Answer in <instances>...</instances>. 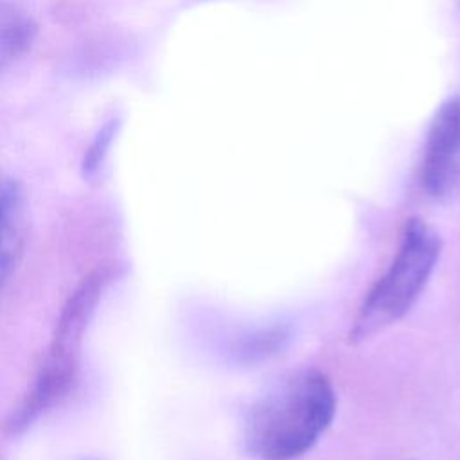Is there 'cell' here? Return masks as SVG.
Masks as SVG:
<instances>
[{"label": "cell", "mask_w": 460, "mask_h": 460, "mask_svg": "<svg viewBox=\"0 0 460 460\" xmlns=\"http://www.w3.org/2000/svg\"><path fill=\"white\" fill-rule=\"evenodd\" d=\"M120 126H122L120 117H108L97 128V131L90 138L88 147L84 149V155L81 160V171H83L84 178L90 180L101 172V169L111 151V146L120 131Z\"/></svg>", "instance_id": "ba28073f"}, {"label": "cell", "mask_w": 460, "mask_h": 460, "mask_svg": "<svg viewBox=\"0 0 460 460\" xmlns=\"http://www.w3.org/2000/svg\"><path fill=\"white\" fill-rule=\"evenodd\" d=\"M36 31L34 18L20 4L0 0V72L31 47Z\"/></svg>", "instance_id": "8992f818"}, {"label": "cell", "mask_w": 460, "mask_h": 460, "mask_svg": "<svg viewBox=\"0 0 460 460\" xmlns=\"http://www.w3.org/2000/svg\"><path fill=\"white\" fill-rule=\"evenodd\" d=\"M442 248L440 235L420 217L404 223L399 248L377 282L365 295L349 331L361 343L401 320L428 284Z\"/></svg>", "instance_id": "7a4b0ae2"}, {"label": "cell", "mask_w": 460, "mask_h": 460, "mask_svg": "<svg viewBox=\"0 0 460 460\" xmlns=\"http://www.w3.org/2000/svg\"><path fill=\"white\" fill-rule=\"evenodd\" d=\"M119 275L120 266L108 262L97 266L79 282L58 316L52 341L40 368L56 376L77 377L83 336L101 298Z\"/></svg>", "instance_id": "3957f363"}, {"label": "cell", "mask_w": 460, "mask_h": 460, "mask_svg": "<svg viewBox=\"0 0 460 460\" xmlns=\"http://www.w3.org/2000/svg\"><path fill=\"white\" fill-rule=\"evenodd\" d=\"M288 329L282 325H271L259 329L248 336H243L235 345V356L243 363L262 361L284 347L288 341Z\"/></svg>", "instance_id": "52a82bcc"}, {"label": "cell", "mask_w": 460, "mask_h": 460, "mask_svg": "<svg viewBox=\"0 0 460 460\" xmlns=\"http://www.w3.org/2000/svg\"><path fill=\"white\" fill-rule=\"evenodd\" d=\"M336 413V392L322 370H298L259 397L243 426L244 449L257 460H293L307 453Z\"/></svg>", "instance_id": "6da1fadb"}, {"label": "cell", "mask_w": 460, "mask_h": 460, "mask_svg": "<svg viewBox=\"0 0 460 460\" xmlns=\"http://www.w3.org/2000/svg\"><path fill=\"white\" fill-rule=\"evenodd\" d=\"M27 241V199L22 183L0 167V291L18 266Z\"/></svg>", "instance_id": "5b68a950"}, {"label": "cell", "mask_w": 460, "mask_h": 460, "mask_svg": "<svg viewBox=\"0 0 460 460\" xmlns=\"http://www.w3.org/2000/svg\"><path fill=\"white\" fill-rule=\"evenodd\" d=\"M460 178V97L447 99L433 115L419 165L426 196L446 198Z\"/></svg>", "instance_id": "277c9868"}]
</instances>
